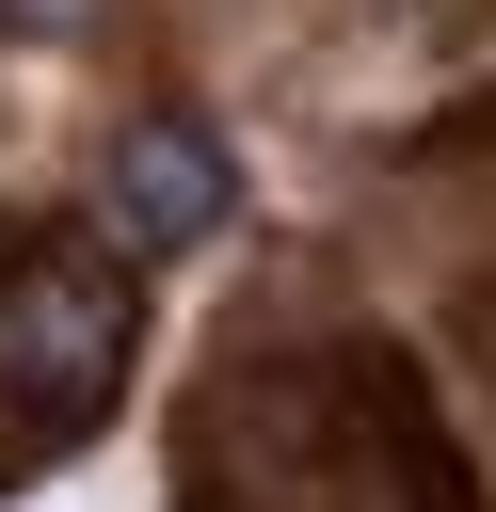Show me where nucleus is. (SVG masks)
Instances as JSON below:
<instances>
[{"label":"nucleus","mask_w":496,"mask_h":512,"mask_svg":"<svg viewBox=\"0 0 496 512\" xmlns=\"http://www.w3.org/2000/svg\"><path fill=\"white\" fill-rule=\"evenodd\" d=\"M0 16H16V32H80L96 0H0Z\"/></svg>","instance_id":"nucleus-3"},{"label":"nucleus","mask_w":496,"mask_h":512,"mask_svg":"<svg viewBox=\"0 0 496 512\" xmlns=\"http://www.w3.org/2000/svg\"><path fill=\"white\" fill-rule=\"evenodd\" d=\"M128 384V272L64 224L0 240V464H48L112 416Z\"/></svg>","instance_id":"nucleus-1"},{"label":"nucleus","mask_w":496,"mask_h":512,"mask_svg":"<svg viewBox=\"0 0 496 512\" xmlns=\"http://www.w3.org/2000/svg\"><path fill=\"white\" fill-rule=\"evenodd\" d=\"M96 224H112L128 256H192V240H224V224H240V160H224V128H192V112L112 128V160H96Z\"/></svg>","instance_id":"nucleus-2"}]
</instances>
